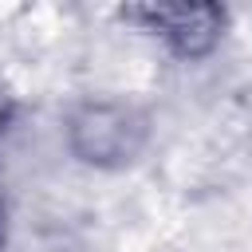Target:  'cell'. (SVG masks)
Wrapping results in <instances>:
<instances>
[{
    "instance_id": "cell-1",
    "label": "cell",
    "mask_w": 252,
    "mask_h": 252,
    "mask_svg": "<svg viewBox=\"0 0 252 252\" xmlns=\"http://www.w3.org/2000/svg\"><path fill=\"white\" fill-rule=\"evenodd\" d=\"M165 39L177 43V51H205L213 39H217V28H220V16L213 8H150L142 12Z\"/></svg>"
}]
</instances>
